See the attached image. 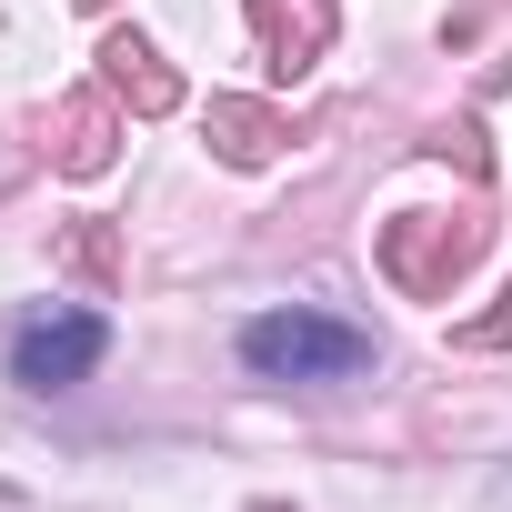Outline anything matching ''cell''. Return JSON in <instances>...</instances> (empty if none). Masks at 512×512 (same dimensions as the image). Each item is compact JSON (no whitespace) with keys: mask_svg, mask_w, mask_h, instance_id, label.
I'll return each mask as SVG.
<instances>
[{"mask_svg":"<svg viewBox=\"0 0 512 512\" xmlns=\"http://www.w3.org/2000/svg\"><path fill=\"white\" fill-rule=\"evenodd\" d=\"M241 372H262V382H352V372H372V332H352L332 312H262V322H241Z\"/></svg>","mask_w":512,"mask_h":512,"instance_id":"cell-1","label":"cell"},{"mask_svg":"<svg viewBox=\"0 0 512 512\" xmlns=\"http://www.w3.org/2000/svg\"><path fill=\"white\" fill-rule=\"evenodd\" d=\"M101 352H111V322L101 312H31L11 332V382L21 392H71V382L101 372Z\"/></svg>","mask_w":512,"mask_h":512,"instance_id":"cell-2","label":"cell"}]
</instances>
